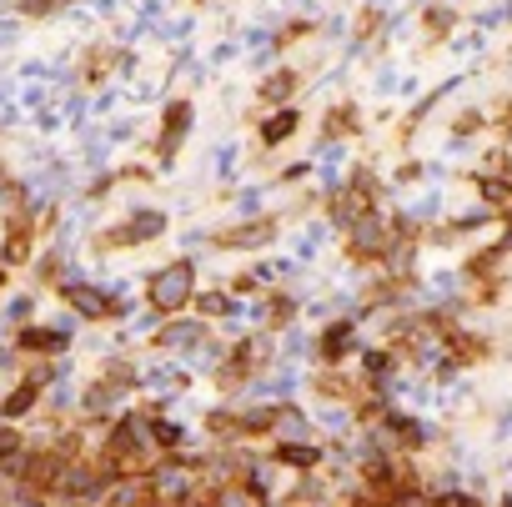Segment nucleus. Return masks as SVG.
Returning a JSON list of instances; mask_svg holds the SVG:
<instances>
[{"label": "nucleus", "instance_id": "nucleus-1", "mask_svg": "<svg viewBox=\"0 0 512 507\" xmlns=\"http://www.w3.org/2000/svg\"><path fill=\"white\" fill-rule=\"evenodd\" d=\"M146 297H151V312H156V317L181 312V307L196 297V272H191V262H171V267H161V272L151 277Z\"/></svg>", "mask_w": 512, "mask_h": 507}, {"label": "nucleus", "instance_id": "nucleus-2", "mask_svg": "<svg viewBox=\"0 0 512 507\" xmlns=\"http://www.w3.org/2000/svg\"><path fill=\"white\" fill-rule=\"evenodd\" d=\"M272 462H282L287 472L307 477V472L327 467V447H317V442H272Z\"/></svg>", "mask_w": 512, "mask_h": 507}, {"label": "nucleus", "instance_id": "nucleus-3", "mask_svg": "<svg viewBox=\"0 0 512 507\" xmlns=\"http://www.w3.org/2000/svg\"><path fill=\"white\" fill-rule=\"evenodd\" d=\"M166 231V211H136L121 231H111L106 241L111 246H136V241H151V236H161Z\"/></svg>", "mask_w": 512, "mask_h": 507}, {"label": "nucleus", "instance_id": "nucleus-4", "mask_svg": "<svg viewBox=\"0 0 512 507\" xmlns=\"http://www.w3.org/2000/svg\"><path fill=\"white\" fill-rule=\"evenodd\" d=\"M272 236H277L272 221H246V226L221 231V246H226V251H256V246H272Z\"/></svg>", "mask_w": 512, "mask_h": 507}, {"label": "nucleus", "instance_id": "nucleus-5", "mask_svg": "<svg viewBox=\"0 0 512 507\" xmlns=\"http://www.w3.org/2000/svg\"><path fill=\"white\" fill-rule=\"evenodd\" d=\"M347 241H352V251H357V257H382V251L392 246V241H387V226L377 221V211H372L367 221H357V226L347 231Z\"/></svg>", "mask_w": 512, "mask_h": 507}, {"label": "nucleus", "instance_id": "nucleus-6", "mask_svg": "<svg viewBox=\"0 0 512 507\" xmlns=\"http://www.w3.org/2000/svg\"><path fill=\"white\" fill-rule=\"evenodd\" d=\"M272 442H312V417L292 402L277 407V427H272Z\"/></svg>", "mask_w": 512, "mask_h": 507}, {"label": "nucleus", "instance_id": "nucleus-7", "mask_svg": "<svg viewBox=\"0 0 512 507\" xmlns=\"http://www.w3.org/2000/svg\"><path fill=\"white\" fill-rule=\"evenodd\" d=\"M66 302H71L81 317H91V322H101V317L116 312V302H111L106 292H96V287H66Z\"/></svg>", "mask_w": 512, "mask_h": 507}, {"label": "nucleus", "instance_id": "nucleus-8", "mask_svg": "<svg viewBox=\"0 0 512 507\" xmlns=\"http://www.w3.org/2000/svg\"><path fill=\"white\" fill-rule=\"evenodd\" d=\"M352 347H357V327H352V322H337V327H327V332H322V342H317L322 362H342Z\"/></svg>", "mask_w": 512, "mask_h": 507}, {"label": "nucleus", "instance_id": "nucleus-9", "mask_svg": "<svg viewBox=\"0 0 512 507\" xmlns=\"http://www.w3.org/2000/svg\"><path fill=\"white\" fill-rule=\"evenodd\" d=\"M201 337H206V327H201V322H176V327L156 332V342H161V347H186V352H196V347H201Z\"/></svg>", "mask_w": 512, "mask_h": 507}, {"label": "nucleus", "instance_id": "nucleus-10", "mask_svg": "<svg viewBox=\"0 0 512 507\" xmlns=\"http://www.w3.org/2000/svg\"><path fill=\"white\" fill-rule=\"evenodd\" d=\"M71 342V332H46V327H26L21 332V347H31V352H61Z\"/></svg>", "mask_w": 512, "mask_h": 507}, {"label": "nucleus", "instance_id": "nucleus-11", "mask_svg": "<svg viewBox=\"0 0 512 507\" xmlns=\"http://www.w3.org/2000/svg\"><path fill=\"white\" fill-rule=\"evenodd\" d=\"M191 116H196V111H191L186 101H176V106L166 111V156H171V151H176V141L186 136V126H191Z\"/></svg>", "mask_w": 512, "mask_h": 507}, {"label": "nucleus", "instance_id": "nucleus-12", "mask_svg": "<svg viewBox=\"0 0 512 507\" xmlns=\"http://www.w3.org/2000/svg\"><path fill=\"white\" fill-rule=\"evenodd\" d=\"M36 397H41V387L36 382H21L6 402H0V412H6V417H26V407H36Z\"/></svg>", "mask_w": 512, "mask_h": 507}, {"label": "nucleus", "instance_id": "nucleus-13", "mask_svg": "<svg viewBox=\"0 0 512 507\" xmlns=\"http://www.w3.org/2000/svg\"><path fill=\"white\" fill-rule=\"evenodd\" d=\"M292 126H297V111H282V116H272V121L262 126V141H267V146H282V141L292 136Z\"/></svg>", "mask_w": 512, "mask_h": 507}, {"label": "nucleus", "instance_id": "nucleus-14", "mask_svg": "<svg viewBox=\"0 0 512 507\" xmlns=\"http://www.w3.org/2000/svg\"><path fill=\"white\" fill-rule=\"evenodd\" d=\"M292 86H297V76H292V71H277V76H267V86H262V96L282 106V101L292 96Z\"/></svg>", "mask_w": 512, "mask_h": 507}, {"label": "nucleus", "instance_id": "nucleus-15", "mask_svg": "<svg viewBox=\"0 0 512 507\" xmlns=\"http://www.w3.org/2000/svg\"><path fill=\"white\" fill-rule=\"evenodd\" d=\"M196 307L206 312V317H221V312H241L231 297H221V292H196Z\"/></svg>", "mask_w": 512, "mask_h": 507}, {"label": "nucleus", "instance_id": "nucleus-16", "mask_svg": "<svg viewBox=\"0 0 512 507\" xmlns=\"http://www.w3.org/2000/svg\"><path fill=\"white\" fill-rule=\"evenodd\" d=\"M216 166H221V176H231V166H236V146H226V151L216 156Z\"/></svg>", "mask_w": 512, "mask_h": 507}]
</instances>
